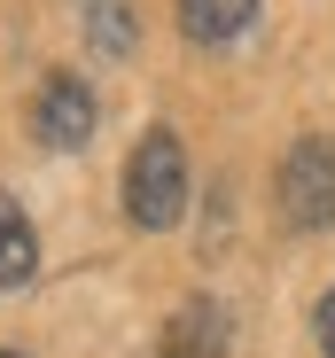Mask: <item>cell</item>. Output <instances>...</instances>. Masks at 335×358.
Returning <instances> with one entry per match:
<instances>
[{
	"label": "cell",
	"mask_w": 335,
	"mask_h": 358,
	"mask_svg": "<svg viewBox=\"0 0 335 358\" xmlns=\"http://www.w3.org/2000/svg\"><path fill=\"white\" fill-rule=\"evenodd\" d=\"M250 16H257V0H180V31H187L195 47H227V39H242Z\"/></svg>",
	"instance_id": "5b68a950"
},
{
	"label": "cell",
	"mask_w": 335,
	"mask_h": 358,
	"mask_svg": "<svg viewBox=\"0 0 335 358\" xmlns=\"http://www.w3.org/2000/svg\"><path fill=\"white\" fill-rule=\"evenodd\" d=\"M0 358H16V350H0Z\"/></svg>",
	"instance_id": "9c48e42d"
},
{
	"label": "cell",
	"mask_w": 335,
	"mask_h": 358,
	"mask_svg": "<svg viewBox=\"0 0 335 358\" xmlns=\"http://www.w3.org/2000/svg\"><path fill=\"white\" fill-rule=\"evenodd\" d=\"M31 273H39V234L16 195H0V288H24Z\"/></svg>",
	"instance_id": "8992f818"
},
{
	"label": "cell",
	"mask_w": 335,
	"mask_h": 358,
	"mask_svg": "<svg viewBox=\"0 0 335 358\" xmlns=\"http://www.w3.org/2000/svg\"><path fill=\"white\" fill-rule=\"evenodd\" d=\"M281 210H289V226H304V234L335 226V141H327V133H304V141L281 156Z\"/></svg>",
	"instance_id": "7a4b0ae2"
},
{
	"label": "cell",
	"mask_w": 335,
	"mask_h": 358,
	"mask_svg": "<svg viewBox=\"0 0 335 358\" xmlns=\"http://www.w3.org/2000/svg\"><path fill=\"white\" fill-rule=\"evenodd\" d=\"M31 133L47 148H86L94 141V86L78 71H47V86L31 94Z\"/></svg>",
	"instance_id": "3957f363"
},
{
	"label": "cell",
	"mask_w": 335,
	"mask_h": 358,
	"mask_svg": "<svg viewBox=\"0 0 335 358\" xmlns=\"http://www.w3.org/2000/svg\"><path fill=\"white\" fill-rule=\"evenodd\" d=\"M218 350H227V304H211V296L180 304L164 327V358H218Z\"/></svg>",
	"instance_id": "277c9868"
},
{
	"label": "cell",
	"mask_w": 335,
	"mask_h": 358,
	"mask_svg": "<svg viewBox=\"0 0 335 358\" xmlns=\"http://www.w3.org/2000/svg\"><path fill=\"white\" fill-rule=\"evenodd\" d=\"M312 327H320V350H327V358H335V288H327V296H320V312H312Z\"/></svg>",
	"instance_id": "ba28073f"
},
{
	"label": "cell",
	"mask_w": 335,
	"mask_h": 358,
	"mask_svg": "<svg viewBox=\"0 0 335 358\" xmlns=\"http://www.w3.org/2000/svg\"><path fill=\"white\" fill-rule=\"evenodd\" d=\"M125 210L141 234H164V226H180L187 218V148L172 125H148L133 164H125Z\"/></svg>",
	"instance_id": "6da1fadb"
},
{
	"label": "cell",
	"mask_w": 335,
	"mask_h": 358,
	"mask_svg": "<svg viewBox=\"0 0 335 358\" xmlns=\"http://www.w3.org/2000/svg\"><path fill=\"white\" fill-rule=\"evenodd\" d=\"M86 39H94V55H133L141 24H133L125 0H86Z\"/></svg>",
	"instance_id": "52a82bcc"
}]
</instances>
